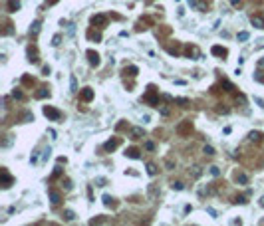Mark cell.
Returning <instances> with one entry per match:
<instances>
[{"label": "cell", "mask_w": 264, "mask_h": 226, "mask_svg": "<svg viewBox=\"0 0 264 226\" xmlns=\"http://www.w3.org/2000/svg\"><path fill=\"white\" fill-rule=\"evenodd\" d=\"M88 60H89L91 66H95V68L99 66V56H98V54H95L94 50H88Z\"/></svg>", "instance_id": "cell-3"}, {"label": "cell", "mask_w": 264, "mask_h": 226, "mask_svg": "<svg viewBox=\"0 0 264 226\" xmlns=\"http://www.w3.org/2000/svg\"><path fill=\"white\" fill-rule=\"evenodd\" d=\"M250 22H252V26H256V28H264V18L262 16H252Z\"/></svg>", "instance_id": "cell-6"}, {"label": "cell", "mask_w": 264, "mask_h": 226, "mask_svg": "<svg viewBox=\"0 0 264 226\" xmlns=\"http://www.w3.org/2000/svg\"><path fill=\"white\" fill-rule=\"evenodd\" d=\"M187 54L189 56H197L199 52H197V48H187Z\"/></svg>", "instance_id": "cell-29"}, {"label": "cell", "mask_w": 264, "mask_h": 226, "mask_svg": "<svg viewBox=\"0 0 264 226\" xmlns=\"http://www.w3.org/2000/svg\"><path fill=\"white\" fill-rule=\"evenodd\" d=\"M139 137H143V129H141V127H133L131 139H139Z\"/></svg>", "instance_id": "cell-11"}, {"label": "cell", "mask_w": 264, "mask_h": 226, "mask_svg": "<svg viewBox=\"0 0 264 226\" xmlns=\"http://www.w3.org/2000/svg\"><path fill=\"white\" fill-rule=\"evenodd\" d=\"M82 99L84 101H91V99H94V89H91V87H84L82 89Z\"/></svg>", "instance_id": "cell-4"}, {"label": "cell", "mask_w": 264, "mask_h": 226, "mask_svg": "<svg viewBox=\"0 0 264 226\" xmlns=\"http://www.w3.org/2000/svg\"><path fill=\"white\" fill-rule=\"evenodd\" d=\"M193 131V125H191V121H183L179 127H177V133L179 135H187V133H191Z\"/></svg>", "instance_id": "cell-2"}, {"label": "cell", "mask_w": 264, "mask_h": 226, "mask_svg": "<svg viewBox=\"0 0 264 226\" xmlns=\"http://www.w3.org/2000/svg\"><path fill=\"white\" fill-rule=\"evenodd\" d=\"M260 206H262V208H264V196H262V198H260Z\"/></svg>", "instance_id": "cell-38"}, {"label": "cell", "mask_w": 264, "mask_h": 226, "mask_svg": "<svg viewBox=\"0 0 264 226\" xmlns=\"http://www.w3.org/2000/svg\"><path fill=\"white\" fill-rule=\"evenodd\" d=\"M38 32H40V22H38V20H36V22L32 24V28H30V34H32V36H36Z\"/></svg>", "instance_id": "cell-15"}, {"label": "cell", "mask_w": 264, "mask_h": 226, "mask_svg": "<svg viewBox=\"0 0 264 226\" xmlns=\"http://www.w3.org/2000/svg\"><path fill=\"white\" fill-rule=\"evenodd\" d=\"M36 95H38V97H40V99H42V97H50V91H48V89H40V91H38Z\"/></svg>", "instance_id": "cell-18"}, {"label": "cell", "mask_w": 264, "mask_h": 226, "mask_svg": "<svg viewBox=\"0 0 264 226\" xmlns=\"http://www.w3.org/2000/svg\"><path fill=\"white\" fill-rule=\"evenodd\" d=\"M236 181H238L240 185H246V182H248V177H246L244 173H238V175H236Z\"/></svg>", "instance_id": "cell-14"}, {"label": "cell", "mask_w": 264, "mask_h": 226, "mask_svg": "<svg viewBox=\"0 0 264 226\" xmlns=\"http://www.w3.org/2000/svg\"><path fill=\"white\" fill-rule=\"evenodd\" d=\"M258 68H264V58H262L260 62H258Z\"/></svg>", "instance_id": "cell-36"}, {"label": "cell", "mask_w": 264, "mask_h": 226, "mask_svg": "<svg viewBox=\"0 0 264 226\" xmlns=\"http://www.w3.org/2000/svg\"><path fill=\"white\" fill-rule=\"evenodd\" d=\"M20 8V2L18 0H8V12H16Z\"/></svg>", "instance_id": "cell-10"}, {"label": "cell", "mask_w": 264, "mask_h": 226, "mask_svg": "<svg viewBox=\"0 0 264 226\" xmlns=\"http://www.w3.org/2000/svg\"><path fill=\"white\" fill-rule=\"evenodd\" d=\"M2 181H4V188H8L10 185H12V177L8 175L6 169H2Z\"/></svg>", "instance_id": "cell-7"}, {"label": "cell", "mask_w": 264, "mask_h": 226, "mask_svg": "<svg viewBox=\"0 0 264 226\" xmlns=\"http://www.w3.org/2000/svg\"><path fill=\"white\" fill-rule=\"evenodd\" d=\"M105 20H107V18H105L103 14H95L94 18H91V24H94V26H103Z\"/></svg>", "instance_id": "cell-5"}, {"label": "cell", "mask_w": 264, "mask_h": 226, "mask_svg": "<svg viewBox=\"0 0 264 226\" xmlns=\"http://www.w3.org/2000/svg\"><path fill=\"white\" fill-rule=\"evenodd\" d=\"M70 85H72V91H78V83H75V78L72 75V79H70Z\"/></svg>", "instance_id": "cell-25"}, {"label": "cell", "mask_w": 264, "mask_h": 226, "mask_svg": "<svg viewBox=\"0 0 264 226\" xmlns=\"http://www.w3.org/2000/svg\"><path fill=\"white\" fill-rule=\"evenodd\" d=\"M248 137H250V141H260V137H262V135H260L258 131H252Z\"/></svg>", "instance_id": "cell-16"}, {"label": "cell", "mask_w": 264, "mask_h": 226, "mask_svg": "<svg viewBox=\"0 0 264 226\" xmlns=\"http://www.w3.org/2000/svg\"><path fill=\"white\" fill-rule=\"evenodd\" d=\"M171 186H173L175 191H183V188H185V186H183V182H173Z\"/></svg>", "instance_id": "cell-28"}, {"label": "cell", "mask_w": 264, "mask_h": 226, "mask_svg": "<svg viewBox=\"0 0 264 226\" xmlns=\"http://www.w3.org/2000/svg\"><path fill=\"white\" fill-rule=\"evenodd\" d=\"M230 4H233V6H238V4H240V0H230Z\"/></svg>", "instance_id": "cell-35"}, {"label": "cell", "mask_w": 264, "mask_h": 226, "mask_svg": "<svg viewBox=\"0 0 264 226\" xmlns=\"http://www.w3.org/2000/svg\"><path fill=\"white\" fill-rule=\"evenodd\" d=\"M64 218H66V220H74V218H75V214H74L72 210H66V212H64Z\"/></svg>", "instance_id": "cell-23"}, {"label": "cell", "mask_w": 264, "mask_h": 226, "mask_svg": "<svg viewBox=\"0 0 264 226\" xmlns=\"http://www.w3.org/2000/svg\"><path fill=\"white\" fill-rule=\"evenodd\" d=\"M213 54H214V56H226V50H224V48H220V46H214L213 48Z\"/></svg>", "instance_id": "cell-12"}, {"label": "cell", "mask_w": 264, "mask_h": 226, "mask_svg": "<svg viewBox=\"0 0 264 226\" xmlns=\"http://www.w3.org/2000/svg\"><path fill=\"white\" fill-rule=\"evenodd\" d=\"M189 4H191V6H197V2H195V0H189Z\"/></svg>", "instance_id": "cell-37"}, {"label": "cell", "mask_w": 264, "mask_h": 226, "mask_svg": "<svg viewBox=\"0 0 264 226\" xmlns=\"http://www.w3.org/2000/svg\"><path fill=\"white\" fill-rule=\"evenodd\" d=\"M117 145H119V139H109V141L103 145V149H105V151H113Z\"/></svg>", "instance_id": "cell-8"}, {"label": "cell", "mask_w": 264, "mask_h": 226, "mask_svg": "<svg viewBox=\"0 0 264 226\" xmlns=\"http://www.w3.org/2000/svg\"><path fill=\"white\" fill-rule=\"evenodd\" d=\"M125 155H127L129 159H139V157H141V155H139V149H135V147L127 149V151H125Z\"/></svg>", "instance_id": "cell-9"}, {"label": "cell", "mask_w": 264, "mask_h": 226, "mask_svg": "<svg viewBox=\"0 0 264 226\" xmlns=\"http://www.w3.org/2000/svg\"><path fill=\"white\" fill-rule=\"evenodd\" d=\"M211 175L213 177H218L220 175V169H218V167H211Z\"/></svg>", "instance_id": "cell-27"}, {"label": "cell", "mask_w": 264, "mask_h": 226, "mask_svg": "<svg viewBox=\"0 0 264 226\" xmlns=\"http://www.w3.org/2000/svg\"><path fill=\"white\" fill-rule=\"evenodd\" d=\"M234 202H240V204H246V198L244 196H236V200Z\"/></svg>", "instance_id": "cell-33"}, {"label": "cell", "mask_w": 264, "mask_h": 226, "mask_svg": "<svg viewBox=\"0 0 264 226\" xmlns=\"http://www.w3.org/2000/svg\"><path fill=\"white\" fill-rule=\"evenodd\" d=\"M223 87H224V91H233V89H234L233 83H228V82H223Z\"/></svg>", "instance_id": "cell-26"}, {"label": "cell", "mask_w": 264, "mask_h": 226, "mask_svg": "<svg viewBox=\"0 0 264 226\" xmlns=\"http://www.w3.org/2000/svg\"><path fill=\"white\" fill-rule=\"evenodd\" d=\"M175 103H179V105L185 107V105H189V99H185V97H177V99H175Z\"/></svg>", "instance_id": "cell-22"}, {"label": "cell", "mask_w": 264, "mask_h": 226, "mask_svg": "<svg viewBox=\"0 0 264 226\" xmlns=\"http://www.w3.org/2000/svg\"><path fill=\"white\" fill-rule=\"evenodd\" d=\"M48 2H50V4H54V2H56V0H48Z\"/></svg>", "instance_id": "cell-39"}, {"label": "cell", "mask_w": 264, "mask_h": 226, "mask_svg": "<svg viewBox=\"0 0 264 226\" xmlns=\"http://www.w3.org/2000/svg\"><path fill=\"white\" fill-rule=\"evenodd\" d=\"M147 173H149V175H157V169H155L153 163H147Z\"/></svg>", "instance_id": "cell-17"}, {"label": "cell", "mask_w": 264, "mask_h": 226, "mask_svg": "<svg viewBox=\"0 0 264 226\" xmlns=\"http://www.w3.org/2000/svg\"><path fill=\"white\" fill-rule=\"evenodd\" d=\"M145 149H147V151H153V149H155V145L151 143V141H147V143H145Z\"/></svg>", "instance_id": "cell-31"}, {"label": "cell", "mask_w": 264, "mask_h": 226, "mask_svg": "<svg viewBox=\"0 0 264 226\" xmlns=\"http://www.w3.org/2000/svg\"><path fill=\"white\" fill-rule=\"evenodd\" d=\"M50 200H52V204H58L60 202V195L56 191H50Z\"/></svg>", "instance_id": "cell-13"}, {"label": "cell", "mask_w": 264, "mask_h": 226, "mask_svg": "<svg viewBox=\"0 0 264 226\" xmlns=\"http://www.w3.org/2000/svg\"><path fill=\"white\" fill-rule=\"evenodd\" d=\"M127 72H129V75H137L139 69H137L135 66H131V68H125V73H127Z\"/></svg>", "instance_id": "cell-21"}, {"label": "cell", "mask_w": 264, "mask_h": 226, "mask_svg": "<svg viewBox=\"0 0 264 226\" xmlns=\"http://www.w3.org/2000/svg\"><path fill=\"white\" fill-rule=\"evenodd\" d=\"M248 40V32H240L238 34V42H246Z\"/></svg>", "instance_id": "cell-24"}, {"label": "cell", "mask_w": 264, "mask_h": 226, "mask_svg": "<svg viewBox=\"0 0 264 226\" xmlns=\"http://www.w3.org/2000/svg\"><path fill=\"white\" fill-rule=\"evenodd\" d=\"M62 175V169L60 167H56V171H54V179H56V177H60Z\"/></svg>", "instance_id": "cell-34"}, {"label": "cell", "mask_w": 264, "mask_h": 226, "mask_svg": "<svg viewBox=\"0 0 264 226\" xmlns=\"http://www.w3.org/2000/svg\"><path fill=\"white\" fill-rule=\"evenodd\" d=\"M12 95H14L16 99H22V91H16V89H14V91H12Z\"/></svg>", "instance_id": "cell-32"}, {"label": "cell", "mask_w": 264, "mask_h": 226, "mask_svg": "<svg viewBox=\"0 0 264 226\" xmlns=\"http://www.w3.org/2000/svg\"><path fill=\"white\" fill-rule=\"evenodd\" d=\"M28 56H30V58H28L30 62H38V58H36L38 54H36V50H30V52H28Z\"/></svg>", "instance_id": "cell-20"}, {"label": "cell", "mask_w": 264, "mask_h": 226, "mask_svg": "<svg viewBox=\"0 0 264 226\" xmlns=\"http://www.w3.org/2000/svg\"><path fill=\"white\" fill-rule=\"evenodd\" d=\"M203 151H204V155H211V157L214 155V149L211 147V145H204V149H203Z\"/></svg>", "instance_id": "cell-19"}, {"label": "cell", "mask_w": 264, "mask_h": 226, "mask_svg": "<svg viewBox=\"0 0 264 226\" xmlns=\"http://www.w3.org/2000/svg\"><path fill=\"white\" fill-rule=\"evenodd\" d=\"M44 115H46L50 121H60V119H62V113L58 111L56 107H50V105H44Z\"/></svg>", "instance_id": "cell-1"}, {"label": "cell", "mask_w": 264, "mask_h": 226, "mask_svg": "<svg viewBox=\"0 0 264 226\" xmlns=\"http://www.w3.org/2000/svg\"><path fill=\"white\" fill-rule=\"evenodd\" d=\"M103 204H105V206H109V204H111V196H109V195L103 196Z\"/></svg>", "instance_id": "cell-30"}]
</instances>
